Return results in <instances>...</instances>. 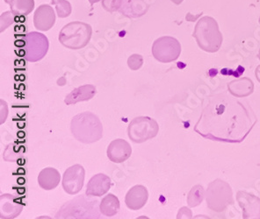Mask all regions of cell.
<instances>
[{
    "mask_svg": "<svg viewBox=\"0 0 260 219\" xmlns=\"http://www.w3.org/2000/svg\"><path fill=\"white\" fill-rule=\"evenodd\" d=\"M35 8V0H15L11 5V10L15 16L26 17Z\"/></svg>",
    "mask_w": 260,
    "mask_h": 219,
    "instance_id": "7402d4cb",
    "label": "cell"
},
{
    "mask_svg": "<svg viewBox=\"0 0 260 219\" xmlns=\"http://www.w3.org/2000/svg\"><path fill=\"white\" fill-rule=\"evenodd\" d=\"M96 93H97V90L94 85H92V84L82 85L80 87L74 89L71 93H69L66 96L64 103L67 105H71V104L79 103V102L89 101L94 97Z\"/></svg>",
    "mask_w": 260,
    "mask_h": 219,
    "instance_id": "ac0fdd59",
    "label": "cell"
},
{
    "mask_svg": "<svg viewBox=\"0 0 260 219\" xmlns=\"http://www.w3.org/2000/svg\"><path fill=\"white\" fill-rule=\"evenodd\" d=\"M120 208V201L114 194H108L101 200L100 211L103 216L111 217L117 214Z\"/></svg>",
    "mask_w": 260,
    "mask_h": 219,
    "instance_id": "44dd1931",
    "label": "cell"
},
{
    "mask_svg": "<svg viewBox=\"0 0 260 219\" xmlns=\"http://www.w3.org/2000/svg\"><path fill=\"white\" fill-rule=\"evenodd\" d=\"M107 154L111 161L114 163H122L131 156L132 148L129 143L124 139H114L108 145Z\"/></svg>",
    "mask_w": 260,
    "mask_h": 219,
    "instance_id": "5bb4252c",
    "label": "cell"
},
{
    "mask_svg": "<svg viewBox=\"0 0 260 219\" xmlns=\"http://www.w3.org/2000/svg\"><path fill=\"white\" fill-rule=\"evenodd\" d=\"M111 179L104 174H95L88 181L85 194L89 197H101L107 194L111 188Z\"/></svg>",
    "mask_w": 260,
    "mask_h": 219,
    "instance_id": "2e32d148",
    "label": "cell"
},
{
    "mask_svg": "<svg viewBox=\"0 0 260 219\" xmlns=\"http://www.w3.org/2000/svg\"><path fill=\"white\" fill-rule=\"evenodd\" d=\"M5 151L13 152V155L8 156L7 158L5 159V161H17L19 159L22 157L23 155L26 152V149L23 145H17L16 142H14L13 144L7 147V149Z\"/></svg>",
    "mask_w": 260,
    "mask_h": 219,
    "instance_id": "d4e9b609",
    "label": "cell"
},
{
    "mask_svg": "<svg viewBox=\"0 0 260 219\" xmlns=\"http://www.w3.org/2000/svg\"><path fill=\"white\" fill-rule=\"evenodd\" d=\"M90 4H91V6L93 5V4L98 3V2H100V1H102V0H88Z\"/></svg>",
    "mask_w": 260,
    "mask_h": 219,
    "instance_id": "4dcf8cb0",
    "label": "cell"
},
{
    "mask_svg": "<svg viewBox=\"0 0 260 219\" xmlns=\"http://www.w3.org/2000/svg\"><path fill=\"white\" fill-rule=\"evenodd\" d=\"M123 0H102V7L108 13H114L120 10Z\"/></svg>",
    "mask_w": 260,
    "mask_h": 219,
    "instance_id": "484cf974",
    "label": "cell"
},
{
    "mask_svg": "<svg viewBox=\"0 0 260 219\" xmlns=\"http://www.w3.org/2000/svg\"><path fill=\"white\" fill-rule=\"evenodd\" d=\"M237 201L245 219H260V198L246 191H238Z\"/></svg>",
    "mask_w": 260,
    "mask_h": 219,
    "instance_id": "8fae6325",
    "label": "cell"
},
{
    "mask_svg": "<svg viewBox=\"0 0 260 219\" xmlns=\"http://www.w3.org/2000/svg\"><path fill=\"white\" fill-rule=\"evenodd\" d=\"M14 1H15V0H5V2L8 4V5H10V6L13 3V2H14Z\"/></svg>",
    "mask_w": 260,
    "mask_h": 219,
    "instance_id": "1f68e13d",
    "label": "cell"
},
{
    "mask_svg": "<svg viewBox=\"0 0 260 219\" xmlns=\"http://www.w3.org/2000/svg\"><path fill=\"white\" fill-rule=\"evenodd\" d=\"M71 132L78 141L92 144L102 138L103 126L94 113L85 112L73 117L71 123Z\"/></svg>",
    "mask_w": 260,
    "mask_h": 219,
    "instance_id": "7a4b0ae2",
    "label": "cell"
},
{
    "mask_svg": "<svg viewBox=\"0 0 260 219\" xmlns=\"http://www.w3.org/2000/svg\"><path fill=\"white\" fill-rule=\"evenodd\" d=\"M174 3L177 4V5H179V4L181 3L182 2V0H173Z\"/></svg>",
    "mask_w": 260,
    "mask_h": 219,
    "instance_id": "d6a6232c",
    "label": "cell"
},
{
    "mask_svg": "<svg viewBox=\"0 0 260 219\" xmlns=\"http://www.w3.org/2000/svg\"><path fill=\"white\" fill-rule=\"evenodd\" d=\"M257 121L250 107L228 94H218L208 99L194 131L214 141L241 143Z\"/></svg>",
    "mask_w": 260,
    "mask_h": 219,
    "instance_id": "6da1fadb",
    "label": "cell"
},
{
    "mask_svg": "<svg viewBox=\"0 0 260 219\" xmlns=\"http://www.w3.org/2000/svg\"><path fill=\"white\" fill-rule=\"evenodd\" d=\"M85 171L82 165L75 164L67 168L63 174L62 185L69 195H77L84 186Z\"/></svg>",
    "mask_w": 260,
    "mask_h": 219,
    "instance_id": "30bf717a",
    "label": "cell"
},
{
    "mask_svg": "<svg viewBox=\"0 0 260 219\" xmlns=\"http://www.w3.org/2000/svg\"><path fill=\"white\" fill-rule=\"evenodd\" d=\"M150 7V0H123L120 13L127 18H139L144 15Z\"/></svg>",
    "mask_w": 260,
    "mask_h": 219,
    "instance_id": "e0dca14e",
    "label": "cell"
},
{
    "mask_svg": "<svg viewBox=\"0 0 260 219\" xmlns=\"http://www.w3.org/2000/svg\"><path fill=\"white\" fill-rule=\"evenodd\" d=\"M15 22V16L11 12H6L1 15V32L7 29L8 26Z\"/></svg>",
    "mask_w": 260,
    "mask_h": 219,
    "instance_id": "83f0119b",
    "label": "cell"
},
{
    "mask_svg": "<svg viewBox=\"0 0 260 219\" xmlns=\"http://www.w3.org/2000/svg\"><path fill=\"white\" fill-rule=\"evenodd\" d=\"M158 132V124L150 117H137L131 120L127 127L128 137L135 143H143L153 139Z\"/></svg>",
    "mask_w": 260,
    "mask_h": 219,
    "instance_id": "52a82bcc",
    "label": "cell"
},
{
    "mask_svg": "<svg viewBox=\"0 0 260 219\" xmlns=\"http://www.w3.org/2000/svg\"><path fill=\"white\" fill-rule=\"evenodd\" d=\"M56 218H99L97 200L85 196H79L68 203H64L58 212Z\"/></svg>",
    "mask_w": 260,
    "mask_h": 219,
    "instance_id": "3957f363",
    "label": "cell"
},
{
    "mask_svg": "<svg viewBox=\"0 0 260 219\" xmlns=\"http://www.w3.org/2000/svg\"><path fill=\"white\" fill-rule=\"evenodd\" d=\"M181 53V46L178 40L164 36L155 41L152 46V55L156 61L162 63H169L179 58Z\"/></svg>",
    "mask_w": 260,
    "mask_h": 219,
    "instance_id": "9c48e42d",
    "label": "cell"
},
{
    "mask_svg": "<svg viewBox=\"0 0 260 219\" xmlns=\"http://www.w3.org/2000/svg\"><path fill=\"white\" fill-rule=\"evenodd\" d=\"M149 192L143 185H136L131 188L125 197V203L132 210H138L146 204Z\"/></svg>",
    "mask_w": 260,
    "mask_h": 219,
    "instance_id": "9a60e30c",
    "label": "cell"
},
{
    "mask_svg": "<svg viewBox=\"0 0 260 219\" xmlns=\"http://www.w3.org/2000/svg\"><path fill=\"white\" fill-rule=\"evenodd\" d=\"M258 58H259V60H260V51H259V54H258Z\"/></svg>",
    "mask_w": 260,
    "mask_h": 219,
    "instance_id": "836d02e7",
    "label": "cell"
},
{
    "mask_svg": "<svg viewBox=\"0 0 260 219\" xmlns=\"http://www.w3.org/2000/svg\"><path fill=\"white\" fill-rule=\"evenodd\" d=\"M255 75H256V78H257V80L260 83V65H258L257 68H256V70H255Z\"/></svg>",
    "mask_w": 260,
    "mask_h": 219,
    "instance_id": "f546056e",
    "label": "cell"
},
{
    "mask_svg": "<svg viewBox=\"0 0 260 219\" xmlns=\"http://www.w3.org/2000/svg\"><path fill=\"white\" fill-rule=\"evenodd\" d=\"M92 34L91 26L87 23L74 21L65 25L59 32V42L67 49H81L87 46Z\"/></svg>",
    "mask_w": 260,
    "mask_h": 219,
    "instance_id": "277c9868",
    "label": "cell"
},
{
    "mask_svg": "<svg viewBox=\"0 0 260 219\" xmlns=\"http://www.w3.org/2000/svg\"><path fill=\"white\" fill-rule=\"evenodd\" d=\"M143 64V56L141 55H132L127 59V65L129 67L130 69L132 70H138L142 68Z\"/></svg>",
    "mask_w": 260,
    "mask_h": 219,
    "instance_id": "4316f807",
    "label": "cell"
},
{
    "mask_svg": "<svg viewBox=\"0 0 260 219\" xmlns=\"http://www.w3.org/2000/svg\"><path fill=\"white\" fill-rule=\"evenodd\" d=\"M205 197V190L203 189L202 185H195L194 187L192 188L190 190L188 196H187V203L188 206L191 208L198 206Z\"/></svg>",
    "mask_w": 260,
    "mask_h": 219,
    "instance_id": "603a6c76",
    "label": "cell"
},
{
    "mask_svg": "<svg viewBox=\"0 0 260 219\" xmlns=\"http://www.w3.org/2000/svg\"><path fill=\"white\" fill-rule=\"evenodd\" d=\"M205 197L208 209L215 212H222L228 207L234 204L232 189L230 184L221 179H216L209 184Z\"/></svg>",
    "mask_w": 260,
    "mask_h": 219,
    "instance_id": "5b68a950",
    "label": "cell"
},
{
    "mask_svg": "<svg viewBox=\"0 0 260 219\" xmlns=\"http://www.w3.org/2000/svg\"><path fill=\"white\" fill-rule=\"evenodd\" d=\"M51 4L55 5V11L59 18L64 19L71 15L72 5L67 0H52Z\"/></svg>",
    "mask_w": 260,
    "mask_h": 219,
    "instance_id": "cb8c5ba5",
    "label": "cell"
},
{
    "mask_svg": "<svg viewBox=\"0 0 260 219\" xmlns=\"http://www.w3.org/2000/svg\"><path fill=\"white\" fill-rule=\"evenodd\" d=\"M192 213L191 209L187 207H182L179 209V213L177 215V218H192Z\"/></svg>",
    "mask_w": 260,
    "mask_h": 219,
    "instance_id": "f1b7e54d",
    "label": "cell"
},
{
    "mask_svg": "<svg viewBox=\"0 0 260 219\" xmlns=\"http://www.w3.org/2000/svg\"><path fill=\"white\" fill-rule=\"evenodd\" d=\"M24 56L26 61L36 62L45 57L49 51V40L43 33L30 32L24 37Z\"/></svg>",
    "mask_w": 260,
    "mask_h": 219,
    "instance_id": "ba28073f",
    "label": "cell"
},
{
    "mask_svg": "<svg viewBox=\"0 0 260 219\" xmlns=\"http://www.w3.org/2000/svg\"><path fill=\"white\" fill-rule=\"evenodd\" d=\"M55 23V14L54 9L48 5L40 6L34 15V25L39 31H49Z\"/></svg>",
    "mask_w": 260,
    "mask_h": 219,
    "instance_id": "4fadbf2b",
    "label": "cell"
},
{
    "mask_svg": "<svg viewBox=\"0 0 260 219\" xmlns=\"http://www.w3.org/2000/svg\"><path fill=\"white\" fill-rule=\"evenodd\" d=\"M23 209V204L10 194H3L0 197V217L2 219L16 218Z\"/></svg>",
    "mask_w": 260,
    "mask_h": 219,
    "instance_id": "7c38bea8",
    "label": "cell"
},
{
    "mask_svg": "<svg viewBox=\"0 0 260 219\" xmlns=\"http://www.w3.org/2000/svg\"><path fill=\"white\" fill-rule=\"evenodd\" d=\"M193 37L199 47L206 52L215 53L221 44V35L216 24L211 19H202L195 27Z\"/></svg>",
    "mask_w": 260,
    "mask_h": 219,
    "instance_id": "8992f818",
    "label": "cell"
},
{
    "mask_svg": "<svg viewBox=\"0 0 260 219\" xmlns=\"http://www.w3.org/2000/svg\"><path fill=\"white\" fill-rule=\"evenodd\" d=\"M230 93L236 97H245L253 93L254 84L250 78H243L231 81L228 84Z\"/></svg>",
    "mask_w": 260,
    "mask_h": 219,
    "instance_id": "d6986e66",
    "label": "cell"
},
{
    "mask_svg": "<svg viewBox=\"0 0 260 219\" xmlns=\"http://www.w3.org/2000/svg\"><path fill=\"white\" fill-rule=\"evenodd\" d=\"M61 180V175L58 171L54 168H46L40 172L38 184L43 190H54L58 186Z\"/></svg>",
    "mask_w": 260,
    "mask_h": 219,
    "instance_id": "ffe728a7",
    "label": "cell"
}]
</instances>
